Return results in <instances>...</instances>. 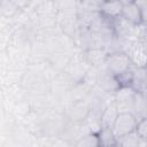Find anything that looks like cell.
<instances>
[{"instance_id":"cell-5","label":"cell","mask_w":147,"mask_h":147,"mask_svg":"<svg viewBox=\"0 0 147 147\" xmlns=\"http://www.w3.org/2000/svg\"><path fill=\"white\" fill-rule=\"evenodd\" d=\"M133 67H146L147 65V48L142 41H132L126 52Z\"/></svg>"},{"instance_id":"cell-13","label":"cell","mask_w":147,"mask_h":147,"mask_svg":"<svg viewBox=\"0 0 147 147\" xmlns=\"http://www.w3.org/2000/svg\"><path fill=\"white\" fill-rule=\"evenodd\" d=\"M92 87H90L87 84H85L83 80L75 83L71 88H70V96L72 99V101H84L90 92H91Z\"/></svg>"},{"instance_id":"cell-23","label":"cell","mask_w":147,"mask_h":147,"mask_svg":"<svg viewBox=\"0 0 147 147\" xmlns=\"http://www.w3.org/2000/svg\"><path fill=\"white\" fill-rule=\"evenodd\" d=\"M146 146H147V141H146Z\"/></svg>"},{"instance_id":"cell-18","label":"cell","mask_w":147,"mask_h":147,"mask_svg":"<svg viewBox=\"0 0 147 147\" xmlns=\"http://www.w3.org/2000/svg\"><path fill=\"white\" fill-rule=\"evenodd\" d=\"M132 72H133V65L129 70H126V71H124V72L115 76L116 79H117V82H118V84H119V86H131Z\"/></svg>"},{"instance_id":"cell-4","label":"cell","mask_w":147,"mask_h":147,"mask_svg":"<svg viewBox=\"0 0 147 147\" xmlns=\"http://www.w3.org/2000/svg\"><path fill=\"white\" fill-rule=\"evenodd\" d=\"M91 108L86 100L84 101H74L65 109V116L69 122L72 123H84L88 116Z\"/></svg>"},{"instance_id":"cell-17","label":"cell","mask_w":147,"mask_h":147,"mask_svg":"<svg viewBox=\"0 0 147 147\" xmlns=\"http://www.w3.org/2000/svg\"><path fill=\"white\" fill-rule=\"evenodd\" d=\"M59 11H77L78 1L77 0H54Z\"/></svg>"},{"instance_id":"cell-2","label":"cell","mask_w":147,"mask_h":147,"mask_svg":"<svg viewBox=\"0 0 147 147\" xmlns=\"http://www.w3.org/2000/svg\"><path fill=\"white\" fill-rule=\"evenodd\" d=\"M136 90L132 86H119L115 93L114 99L119 113H133Z\"/></svg>"},{"instance_id":"cell-20","label":"cell","mask_w":147,"mask_h":147,"mask_svg":"<svg viewBox=\"0 0 147 147\" xmlns=\"http://www.w3.org/2000/svg\"><path fill=\"white\" fill-rule=\"evenodd\" d=\"M141 8V18H142V23L147 25V3H145Z\"/></svg>"},{"instance_id":"cell-19","label":"cell","mask_w":147,"mask_h":147,"mask_svg":"<svg viewBox=\"0 0 147 147\" xmlns=\"http://www.w3.org/2000/svg\"><path fill=\"white\" fill-rule=\"evenodd\" d=\"M136 131L138 132V134L140 136L141 139L147 141V116L138 119V124H137Z\"/></svg>"},{"instance_id":"cell-9","label":"cell","mask_w":147,"mask_h":147,"mask_svg":"<svg viewBox=\"0 0 147 147\" xmlns=\"http://www.w3.org/2000/svg\"><path fill=\"white\" fill-rule=\"evenodd\" d=\"M118 114H119V111L117 109L115 100H113L109 103H107L106 107L103 108L102 113H101V124H102V127H113V125H114Z\"/></svg>"},{"instance_id":"cell-22","label":"cell","mask_w":147,"mask_h":147,"mask_svg":"<svg viewBox=\"0 0 147 147\" xmlns=\"http://www.w3.org/2000/svg\"><path fill=\"white\" fill-rule=\"evenodd\" d=\"M142 93H144V95H145V96H146V98H147V86H146V87H145V90H144V91H142Z\"/></svg>"},{"instance_id":"cell-7","label":"cell","mask_w":147,"mask_h":147,"mask_svg":"<svg viewBox=\"0 0 147 147\" xmlns=\"http://www.w3.org/2000/svg\"><path fill=\"white\" fill-rule=\"evenodd\" d=\"M108 51L105 47H93L84 51V59L90 67L100 68L105 65Z\"/></svg>"},{"instance_id":"cell-10","label":"cell","mask_w":147,"mask_h":147,"mask_svg":"<svg viewBox=\"0 0 147 147\" xmlns=\"http://www.w3.org/2000/svg\"><path fill=\"white\" fill-rule=\"evenodd\" d=\"M122 17H124L126 21H129L130 23L138 25L142 23V18H141V8L134 2V3H129V5H124L123 9H122Z\"/></svg>"},{"instance_id":"cell-6","label":"cell","mask_w":147,"mask_h":147,"mask_svg":"<svg viewBox=\"0 0 147 147\" xmlns=\"http://www.w3.org/2000/svg\"><path fill=\"white\" fill-rule=\"evenodd\" d=\"M111 26H113V31H114V34L116 38L136 40V38L133 37L136 25L130 23L129 21H126L124 17L118 16V17L111 20Z\"/></svg>"},{"instance_id":"cell-11","label":"cell","mask_w":147,"mask_h":147,"mask_svg":"<svg viewBox=\"0 0 147 147\" xmlns=\"http://www.w3.org/2000/svg\"><path fill=\"white\" fill-rule=\"evenodd\" d=\"M131 86L136 92H142L147 86V69L146 67H133Z\"/></svg>"},{"instance_id":"cell-21","label":"cell","mask_w":147,"mask_h":147,"mask_svg":"<svg viewBox=\"0 0 147 147\" xmlns=\"http://www.w3.org/2000/svg\"><path fill=\"white\" fill-rule=\"evenodd\" d=\"M121 2H122V5L124 6V5H129V3H134L137 0H119Z\"/></svg>"},{"instance_id":"cell-14","label":"cell","mask_w":147,"mask_h":147,"mask_svg":"<svg viewBox=\"0 0 147 147\" xmlns=\"http://www.w3.org/2000/svg\"><path fill=\"white\" fill-rule=\"evenodd\" d=\"M133 114L138 119L147 116V98L142 92H136L134 103H133Z\"/></svg>"},{"instance_id":"cell-24","label":"cell","mask_w":147,"mask_h":147,"mask_svg":"<svg viewBox=\"0 0 147 147\" xmlns=\"http://www.w3.org/2000/svg\"><path fill=\"white\" fill-rule=\"evenodd\" d=\"M146 69H147V65H146Z\"/></svg>"},{"instance_id":"cell-3","label":"cell","mask_w":147,"mask_h":147,"mask_svg":"<svg viewBox=\"0 0 147 147\" xmlns=\"http://www.w3.org/2000/svg\"><path fill=\"white\" fill-rule=\"evenodd\" d=\"M137 124H138V118L133 113H119L113 125V131L115 136L118 138L126 133L136 131Z\"/></svg>"},{"instance_id":"cell-8","label":"cell","mask_w":147,"mask_h":147,"mask_svg":"<svg viewBox=\"0 0 147 147\" xmlns=\"http://www.w3.org/2000/svg\"><path fill=\"white\" fill-rule=\"evenodd\" d=\"M122 9H123V5L119 0H105L101 3L100 13L106 17L114 20L122 15Z\"/></svg>"},{"instance_id":"cell-12","label":"cell","mask_w":147,"mask_h":147,"mask_svg":"<svg viewBox=\"0 0 147 147\" xmlns=\"http://www.w3.org/2000/svg\"><path fill=\"white\" fill-rule=\"evenodd\" d=\"M117 146L123 147H136V146H146V141L140 138L137 131H132L122 137L117 138Z\"/></svg>"},{"instance_id":"cell-16","label":"cell","mask_w":147,"mask_h":147,"mask_svg":"<svg viewBox=\"0 0 147 147\" xmlns=\"http://www.w3.org/2000/svg\"><path fill=\"white\" fill-rule=\"evenodd\" d=\"M74 146L77 147H98L100 146V140H99V134L94 132H87L84 136H82Z\"/></svg>"},{"instance_id":"cell-15","label":"cell","mask_w":147,"mask_h":147,"mask_svg":"<svg viewBox=\"0 0 147 147\" xmlns=\"http://www.w3.org/2000/svg\"><path fill=\"white\" fill-rule=\"evenodd\" d=\"M98 134H99L100 146H105V147L117 146V137L115 136L113 127H102Z\"/></svg>"},{"instance_id":"cell-1","label":"cell","mask_w":147,"mask_h":147,"mask_svg":"<svg viewBox=\"0 0 147 147\" xmlns=\"http://www.w3.org/2000/svg\"><path fill=\"white\" fill-rule=\"evenodd\" d=\"M105 67L110 74H113L114 76H117L129 70L132 67V64H131L129 55L125 52L115 51V52L108 53L106 62H105Z\"/></svg>"}]
</instances>
